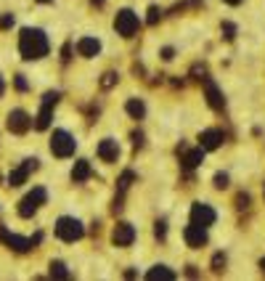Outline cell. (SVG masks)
Wrapping results in <instances>:
<instances>
[{"label":"cell","mask_w":265,"mask_h":281,"mask_svg":"<svg viewBox=\"0 0 265 281\" xmlns=\"http://www.w3.org/2000/svg\"><path fill=\"white\" fill-rule=\"evenodd\" d=\"M205 93H207V104L212 109H223L226 106V98H223V93L217 90V85L212 80H205Z\"/></svg>","instance_id":"obj_14"},{"label":"cell","mask_w":265,"mask_h":281,"mask_svg":"<svg viewBox=\"0 0 265 281\" xmlns=\"http://www.w3.org/2000/svg\"><path fill=\"white\" fill-rule=\"evenodd\" d=\"M247 205H249V196L241 194V196H239V207H247Z\"/></svg>","instance_id":"obj_30"},{"label":"cell","mask_w":265,"mask_h":281,"mask_svg":"<svg viewBox=\"0 0 265 281\" xmlns=\"http://www.w3.org/2000/svg\"><path fill=\"white\" fill-rule=\"evenodd\" d=\"M133 239H135V228H133L130 223H117V226H114L112 242H114L117 247H130Z\"/></svg>","instance_id":"obj_9"},{"label":"cell","mask_w":265,"mask_h":281,"mask_svg":"<svg viewBox=\"0 0 265 281\" xmlns=\"http://www.w3.org/2000/svg\"><path fill=\"white\" fill-rule=\"evenodd\" d=\"M183 239H186V244L189 247H194V249H199V247H205L207 244V231L201 228V226H186V231H183Z\"/></svg>","instance_id":"obj_10"},{"label":"cell","mask_w":265,"mask_h":281,"mask_svg":"<svg viewBox=\"0 0 265 281\" xmlns=\"http://www.w3.org/2000/svg\"><path fill=\"white\" fill-rule=\"evenodd\" d=\"M212 265H215V271H223V265H226V257H223V255H215Z\"/></svg>","instance_id":"obj_26"},{"label":"cell","mask_w":265,"mask_h":281,"mask_svg":"<svg viewBox=\"0 0 265 281\" xmlns=\"http://www.w3.org/2000/svg\"><path fill=\"white\" fill-rule=\"evenodd\" d=\"M262 194H265V189H262Z\"/></svg>","instance_id":"obj_36"},{"label":"cell","mask_w":265,"mask_h":281,"mask_svg":"<svg viewBox=\"0 0 265 281\" xmlns=\"http://www.w3.org/2000/svg\"><path fill=\"white\" fill-rule=\"evenodd\" d=\"M16 88H19V90H27V83H24V77H22V74L16 77Z\"/></svg>","instance_id":"obj_29"},{"label":"cell","mask_w":265,"mask_h":281,"mask_svg":"<svg viewBox=\"0 0 265 281\" xmlns=\"http://www.w3.org/2000/svg\"><path fill=\"white\" fill-rule=\"evenodd\" d=\"M83 223L77 220V217H58V223H56V236L61 242H77V239H83Z\"/></svg>","instance_id":"obj_2"},{"label":"cell","mask_w":265,"mask_h":281,"mask_svg":"<svg viewBox=\"0 0 265 281\" xmlns=\"http://www.w3.org/2000/svg\"><path fill=\"white\" fill-rule=\"evenodd\" d=\"M56 101H58V93H45L43 109H40L37 122H35V128H37V130H45V128L51 125V106H56Z\"/></svg>","instance_id":"obj_8"},{"label":"cell","mask_w":265,"mask_h":281,"mask_svg":"<svg viewBox=\"0 0 265 281\" xmlns=\"http://www.w3.org/2000/svg\"><path fill=\"white\" fill-rule=\"evenodd\" d=\"M199 140H201V149L205 151H212V149H217L223 144V130H217V128H212V130H205L199 135Z\"/></svg>","instance_id":"obj_13"},{"label":"cell","mask_w":265,"mask_h":281,"mask_svg":"<svg viewBox=\"0 0 265 281\" xmlns=\"http://www.w3.org/2000/svg\"><path fill=\"white\" fill-rule=\"evenodd\" d=\"M32 170H37V159H24V165L16 167V170H13V173L8 175V183H11V186H22V183L27 180V175L32 173Z\"/></svg>","instance_id":"obj_11"},{"label":"cell","mask_w":265,"mask_h":281,"mask_svg":"<svg viewBox=\"0 0 265 281\" xmlns=\"http://www.w3.org/2000/svg\"><path fill=\"white\" fill-rule=\"evenodd\" d=\"M130 180H133V173H125V175L119 178V194H125V191H128Z\"/></svg>","instance_id":"obj_22"},{"label":"cell","mask_w":265,"mask_h":281,"mask_svg":"<svg viewBox=\"0 0 265 281\" xmlns=\"http://www.w3.org/2000/svg\"><path fill=\"white\" fill-rule=\"evenodd\" d=\"M114 27H117V32L122 37H133L138 32V16H135L130 8H122L117 13V19H114Z\"/></svg>","instance_id":"obj_5"},{"label":"cell","mask_w":265,"mask_h":281,"mask_svg":"<svg viewBox=\"0 0 265 281\" xmlns=\"http://www.w3.org/2000/svg\"><path fill=\"white\" fill-rule=\"evenodd\" d=\"M98 51H101V43L96 37H83L80 43H77V53L85 56V58H93Z\"/></svg>","instance_id":"obj_15"},{"label":"cell","mask_w":265,"mask_h":281,"mask_svg":"<svg viewBox=\"0 0 265 281\" xmlns=\"http://www.w3.org/2000/svg\"><path fill=\"white\" fill-rule=\"evenodd\" d=\"M48 199V191L43 189V186H37V189H32L24 199H22V205H19V215L22 217H32L37 212V207L43 205V202Z\"/></svg>","instance_id":"obj_4"},{"label":"cell","mask_w":265,"mask_h":281,"mask_svg":"<svg viewBox=\"0 0 265 281\" xmlns=\"http://www.w3.org/2000/svg\"><path fill=\"white\" fill-rule=\"evenodd\" d=\"M226 3H231V6H236V3H241V0H226Z\"/></svg>","instance_id":"obj_33"},{"label":"cell","mask_w":265,"mask_h":281,"mask_svg":"<svg viewBox=\"0 0 265 281\" xmlns=\"http://www.w3.org/2000/svg\"><path fill=\"white\" fill-rule=\"evenodd\" d=\"M19 51L27 61L32 58H43L48 53V37H45L43 29H22V37H19Z\"/></svg>","instance_id":"obj_1"},{"label":"cell","mask_w":265,"mask_h":281,"mask_svg":"<svg viewBox=\"0 0 265 281\" xmlns=\"http://www.w3.org/2000/svg\"><path fill=\"white\" fill-rule=\"evenodd\" d=\"M215 186H217V189H226V186H228V175L226 173H217L215 175Z\"/></svg>","instance_id":"obj_23"},{"label":"cell","mask_w":265,"mask_h":281,"mask_svg":"<svg viewBox=\"0 0 265 281\" xmlns=\"http://www.w3.org/2000/svg\"><path fill=\"white\" fill-rule=\"evenodd\" d=\"M29 125H32V119H29V114L24 112V109H13V112L8 114V130L11 133L22 135V133L29 130Z\"/></svg>","instance_id":"obj_6"},{"label":"cell","mask_w":265,"mask_h":281,"mask_svg":"<svg viewBox=\"0 0 265 281\" xmlns=\"http://www.w3.org/2000/svg\"><path fill=\"white\" fill-rule=\"evenodd\" d=\"M51 276H53V278H67V276H69V271H67V265L61 263V260L51 263Z\"/></svg>","instance_id":"obj_21"},{"label":"cell","mask_w":265,"mask_h":281,"mask_svg":"<svg viewBox=\"0 0 265 281\" xmlns=\"http://www.w3.org/2000/svg\"><path fill=\"white\" fill-rule=\"evenodd\" d=\"M72 178H74V183L88 180V178H90V165H88L85 159H80V162L74 165V170H72Z\"/></svg>","instance_id":"obj_18"},{"label":"cell","mask_w":265,"mask_h":281,"mask_svg":"<svg viewBox=\"0 0 265 281\" xmlns=\"http://www.w3.org/2000/svg\"><path fill=\"white\" fill-rule=\"evenodd\" d=\"M3 88H6V85H3V77H0V96H3Z\"/></svg>","instance_id":"obj_32"},{"label":"cell","mask_w":265,"mask_h":281,"mask_svg":"<svg viewBox=\"0 0 265 281\" xmlns=\"http://www.w3.org/2000/svg\"><path fill=\"white\" fill-rule=\"evenodd\" d=\"M98 157H101L104 162H117V159H119V146H117V140L104 138L101 144H98Z\"/></svg>","instance_id":"obj_12"},{"label":"cell","mask_w":265,"mask_h":281,"mask_svg":"<svg viewBox=\"0 0 265 281\" xmlns=\"http://www.w3.org/2000/svg\"><path fill=\"white\" fill-rule=\"evenodd\" d=\"M223 32H226V37L231 40V37H233V32H236V29H233V24H223Z\"/></svg>","instance_id":"obj_28"},{"label":"cell","mask_w":265,"mask_h":281,"mask_svg":"<svg viewBox=\"0 0 265 281\" xmlns=\"http://www.w3.org/2000/svg\"><path fill=\"white\" fill-rule=\"evenodd\" d=\"M146 278H151V281H157V278H162V281H170V278H175V273H173V271H167L165 265H154V268L146 273Z\"/></svg>","instance_id":"obj_19"},{"label":"cell","mask_w":265,"mask_h":281,"mask_svg":"<svg viewBox=\"0 0 265 281\" xmlns=\"http://www.w3.org/2000/svg\"><path fill=\"white\" fill-rule=\"evenodd\" d=\"M40 3H51V0H40Z\"/></svg>","instance_id":"obj_35"},{"label":"cell","mask_w":265,"mask_h":281,"mask_svg":"<svg viewBox=\"0 0 265 281\" xmlns=\"http://www.w3.org/2000/svg\"><path fill=\"white\" fill-rule=\"evenodd\" d=\"M128 114H130L133 119H141V117L146 114V106H144V101L130 98V101H128Z\"/></svg>","instance_id":"obj_20"},{"label":"cell","mask_w":265,"mask_h":281,"mask_svg":"<svg viewBox=\"0 0 265 281\" xmlns=\"http://www.w3.org/2000/svg\"><path fill=\"white\" fill-rule=\"evenodd\" d=\"M260 268H262V271H265V257H262V260H260Z\"/></svg>","instance_id":"obj_34"},{"label":"cell","mask_w":265,"mask_h":281,"mask_svg":"<svg viewBox=\"0 0 265 281\" xmlns=\"http://www.w3.org/2000/svg\"><path fill=\"white\" fill-rule=\"evenodd\" d=\"M215 210L210 207V205H194L191 207V223L194 226H201V228H207V226H212L215 223Z\"/></svg>","instance_id":"obj_7"},{"label":"cell","mask_w":265,"mask_h":281,"mask_svg":"<svg viewBox=\"0 0 265 281\" xmlns=\"http://www.w3.org/2000/svg\"><path fill=\"white\" fill-rule=\"evenodd\" d=\"M162 58H173V48H165L162 51Z\"/></svg>","instance_id":"obj_31"},{"label":"cell","mask_w":265,"mask_h":281,"mask_svg":"<svg viewBox=\"0 0 265 281\" xmlns=\"http://www.w3.org/2000/svg\"><path fill=\"white\" fill-rule=\"evenodd\" d=\"M159 13H162V11H159L157 6H154V8L149 11V24H157V19H159Z\"/></svg>","instance_id":"obj_25"},{"label":"cell","mask_w":265,"mask_h":281,"mask_svg":"<svg viewBox=\"0 0 265 281\" xmlns=\"http://www.w3.org/2000/svg\"><path fill=\"white\" fill-rule=\"evenodd\" d=\"M74 149H77V140L67 130H53V135H51V151L56 154V157H72Z\"/></svg>","instance_id":"obj_3"},{"label":"cell","mask_w":265,"mask_h":281,"mask_svg":"<svg viewBox=\"0 0 265 281\" xmlns=\"http://www.w3.org/2000/svg\"><path fill=\"white\" fill-rule=\"evenodd\" d=\"M114 80H117V74H112V72L104 74V88H112V85H114Z\"/></svg>","instance_id":"obj_27"},{"label":"cell","mask_w":265,"mask_h":281,"mask_svg":"<svg viewBox=\"0 0 265 281\" xmlns=\"http://www.w3.org/2000/svg\"><path fill=\"white\" fill-rule=\"evenodd\" d=\"M201 159H205V149L199 146V149H194V151H186L180 162H183L186 167H196V165H201Z\"/></svg>","instance_id":"obj_17"},{"label":"cell","mask_w":265,"mask_h":281,"mask_svg":"<svg viewBox=\"0 0 265 281\" xmlns=\"http://www.w3.org/2000/svg\"><path fill=\"white\" fill-rule=\"evenodd\" d=\"M3 242H6L11 249H16V252H27V249L32 247V242H29V239H22V236H16V233H8V231H3Z\"/></svg>","instance_id":"obj_16"},{"label":"cell","mask_w":265,"mask_h":281,"mask_svg":"<svg viewBox=\"0 0 265 281\" xmlns=\"http://www.w3.org/2000/svg\"><path fill=\"white\" fill-rule=\"evenodd\" d=\"M154 233H157V239H165V233H167V226L159 220L157 226H154Z\"/></svg>","instance_id":"obj_24"}]
</instances>
